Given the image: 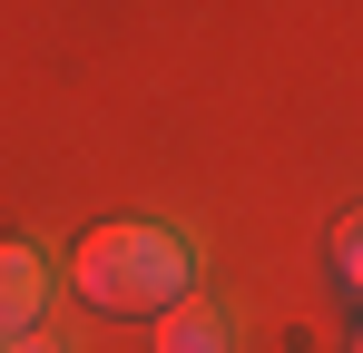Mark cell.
<instances>
[{
    "label": "cell",
    "instance_id": "6da1fadb",
    "mask_svg": "<svg viewBox=\"0 0 363 353\" xmlns=\"http://www.w3.org/2000/svg\"><path fill=\"white\" fill-rule=\"evenodd\" d=\"M69 285H79V304H99V314H167V304L196 285V255H186V235L157 226V216H108V226L79 235Z\"/></svg>",
    "mask_w": 363,
    "mask_h": 353
},
{
    "label": "cell",
    "instance_id": "7a4b0ae2",
    "mask_svg": "<svg viewBox=\"0 0 363 353\" xmlns=\"http://www.w3.org/2000/svg\"><path fill=\"white\" fill-rule=\"evenodd\" d=\"M40 314H50V255L20 245V235H0V344L30 334Z\"/></svg>",
    "mask_w": 363,
    "mask_h": 353
},
{
    "label": "cell",
    "instance_id": "3957f363",
    "mask_svg": "<svg viewBox=\"0 0 363 353\" xmlns=\"http://www.w3.org/2000/svg\"><path fill=\"white\" fill-rule=\"evenodd\" d=\"M157 353H236V334H226V314H216L206 294H177V304L157 314Z\"/></svg>",
    "mask_w": 363,
    "mask_h": 353
},
{
    "label": "cell",
    "instance_id": "277c9868",
    "mask_svg": "<svg viewBox=\"0 0 363 353\" xmlns=\"http://www.w3.org/2000/svg\"><path fill=\"white\" fill-rule=\"evenodd\" d=\"M334 275L363 294V216H344V226H334Z\"/></svg>",
    "mask_w": 363,
    "mask_h": 353
},
{
    "label": "cell",
    "instance_id": "5b68a950",
    "mask_svg": "<svg viewBox=\"0 0 363 353\" xmlns=\"http://www.w3.org/2000/svg\"><path fill=\"white\" fill-rule=\"evenodd\" d=\"M0 353H69V344H60V334H40V324H30V334H10Z\"/></svg>",
    "mask_w": 363,
    "mask_h": 353
},
{
    "label": "cell",
    "instance_id": "8992f818",
    "mask_svg": "<svg viewBox=\"0 0 363 353\" xmlns=\"http://www.w3.org/2000/svg\"><path fill=\"white\" fill-rule=\"evenodd\" d=\"M354 353H363V334H354Z\"/></svg>",
    "mask_w": 363,
    "mask_h": 353
}]
</instances>
